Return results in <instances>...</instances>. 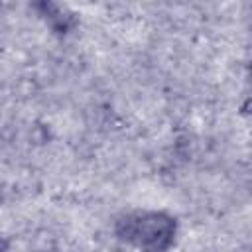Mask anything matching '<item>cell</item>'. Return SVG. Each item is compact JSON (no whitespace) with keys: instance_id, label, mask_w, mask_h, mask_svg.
<instances>
[{"instance_id":"obj_1","label":"cell","mask_w":252,"mask_h":252,"mask_svg":"<svg viewBox=\"0 0 252 252\" xmlns=\"http://www.w3.org/2000/svg\"><path fill=\"white\" fill-rule=\"evenodd\" d=\"M114 234L138 252H167L177 238V219L165 211L136 209L116 219Z\"/></svg>"},{"instance_id":"obj_4","label":"cell","mask_w":252,"mask_h":252,"mask_svg":"<svg viewBox=\"0 0 252 252\" xmlns=\"http://www.w3.org/2000/svg\"><path fill=\"white\" fill-rule=\"evenodd\" d=\"M0 203H2V189H0Z\"/></svg>"},{"instance_id":"obj_2","label":"cell","mask_w":252,"mask_h":252,"mask_svg":"<svg viewBox=\"0 0 252 252\" xmlns=\"http://www.w3.org/2000/svg\"><path fill=\"white\" fill-rule=\"evenodd\" d=\"M33 8L37 10L45 26H49V30L57 35H67L77 28V16L67 6H61L55 2H39Z\"/></svg>"},{"instance_id":"obj_3","label":"cell","mask_w":252,"mask_h":252,"mask_svg":"<svg viewBox=\"0 0 252 252\" xmlns=\"http://www.w3.org/2000/svg\"><path fill=\"white\" fill-rule=\"evenodd\" d=\"M0 252H8V240L0 234Z\"/></svg>"}]
</instances>
